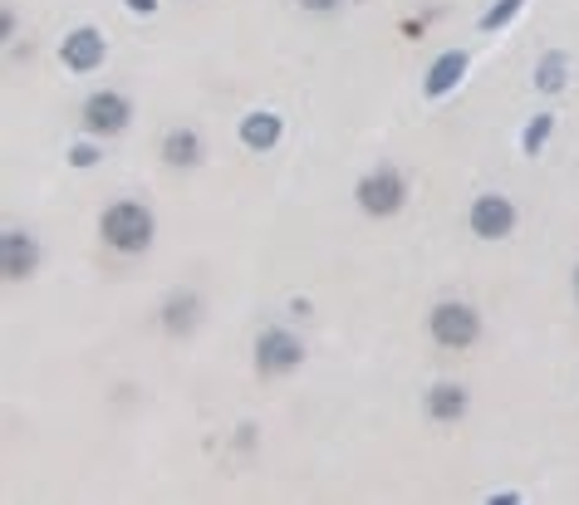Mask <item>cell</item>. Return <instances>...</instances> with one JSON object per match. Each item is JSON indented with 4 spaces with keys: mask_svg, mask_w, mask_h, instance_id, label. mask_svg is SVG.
<instances>
[{
    "mask_svg": "<svg viewBox=\"0 0 579 505\" xmlns=\"http://www.w3.org/2000/svg\"><path fill=\"white\" fill-rule=\"evenodd\" d=\"M300 359H304V344L294 339V334H286V329H266L256 339V368L266 378L294 373V368H300Z\"/></svg>",
    "mask_w": 579,
    "mask_h": 505,
    "instance_id": "cell-4",
    "label": "cell"
},
{
    "mask_svg": "<svg viewBox=\"0 0 579 505\" xmlns=\"http://www.w3.org/2000/svg\"><path fill=\"white\" fill-rule=\"evenodd\" d=\"M461 74H467V55H461V49H447V55H437L433 69H427L423 93L427 99H447V93L461 83Z\"/></svg>",
    "mask_w": 579,
    "mask_h": 505,
    "instance_id": "cell-9",
    "label": "cell"
},
{
    "mask_svg": "<svg viewBox=\"0 0 579 505\" xmlns=\"http://www.w3.org/2000/svg\"><path fill=\"white\" fill-rule=\"evenodd\" d=\"M0 35H15V10H0Z\"/></svg>",
    "mask_w": 579,
    "mask_h": 505,
    "instance_id": "cell-19",
    "label": "cell"
},
{
    "mask_svg": "<svg viewBox=\"0 0 579 505\" xmlns=\"http://www.w3.org/2000/svg\"><path fill=\"white\" fill-rule=\"evenodd\" d=\"M123 5H129L133 15H153V10H157V0H123Z\"/></svg>",
    "mask_w": 579,
    "mask_h": 505,
    "instance_id": "cell-18",
    "label": "cell"
},
{
    "mask_svg": "<svg viewBox=\"0 0 579 505\" xmlns=\"http://www.w3.org/2000/svg\"><path fill=\"white\" fill-rule=\"evenodd\" d=\"M511 226H515V206L506 197H477V202H471V231H477L481 240L511 236Z\"/></svg>",
    "mask_w": 579,
    "mask_h": 505,
    "instance_id": "cell-7",
    "label": "cell"
},
{
    "mask_svg": "<svg viewBox=\"0 0 579 505\" xmlns=\"http://www.w3.org/2000/svg\"><path fill=\"white\" fill-rule=\"evenodd\" d=\"M133 119V103L123 99V93H93L89 103H83V128L93 133V138H119L123 128H129Z\"/></svg>",
    "mask_w": 579,
    "mask_h": 505,
    "instance_id": "cell-5",
    "label": "cell"
},
{
    "mask_svg": "<svg viewBox=\"0 0 579 505\" xmlns=\"http://www.w3.org/2000/svg\"><path fill=\"white\" fill-rule=\"evenodd\" d=\"M550 133H555V119H550V113L531 119V128H525V138H521V153H525V157H535L545 143H550Z\"/></svg>",
    "mask_w": 579,
    "mask_h": 505,
    "instance_id": "cell-16",
    "label": "cell"
},
{
    "mask_svg": "<svg viewBox=\"0 0 579 505\" xmlns=\"http://www.w3.org/2000/svg\"><path fill=\"white\" fill-rule=\"evenodd\" d=\"M163 162H172V167H197V162H202V138H197L192 128L167 133V138H163Z\"/></svg>",
    "mask_w": 579,
    "mask_h": 505,
    "instance_id": "cell-12",
    "label": "cell"
},
{
    "mask_svg": "<svg viewBox=\"0 0 579 505\" xmlns=\"http://www.w3.org/2000/svg\"><path fill=\"white\" fill-rule=\"evenodd\" d=\"M280 133H286L280 113H246V119H241V143H246L250 153H270V147L280 143Z\"/></svg>",
    "mask_w": 579,
    "mask_h": 505,
    "instance_id": "cell-10",
    "label": "cell"
},
{
    "mask_svg": "<svg viewBox=\"0 0 579 505\" xmlns=\"http://www.w3.org/2000/svg\"><path fill=\"white\" fill-rule=\"evenodd\" d=\"M521 5L525 0H497V5L487 10V15H481V30H487V35H497V30H506L515 15H521Z\"/></svg>",
    "mask_w": 579,
    "mask_h": 505,
    "instance_id": "cell-15",
    "label": "cell"
},
{
    "mask_svg": "<svg viewBox=\"0 0 579 505\" xmlns=\"http://www.w3.org/2000/svg\"><path fill=\"white\" fill-rule=\"evenodd\" d=\"M427 413H433L437 423H461V413H467V388L461 383H433V393H427Z\"/></svg>",
    "mask_w": 579,
    "mask_h": 505,
    "instance_id": "cell-11",
    "label": "cell"
},
{
    "mask_svg": "<svg viewBox=\"0 0 579 505\" xmlns=\"http://www.w3.org/2000/svg\"><path fill=\"white\" fill-rule=\"evenodd\" d=\"M300 5H304V10H320V15H324V10H334V5H344V0H300Z\"/></svg>",
    "mask_w": 579,
    "mask_h": 505,
    "instance_id": "cell-20",
    "label": "cell"
},
{
    "mask_svg": "<svg viewBox=\"0 0 579 505\" xmlns=\"http://www.w3.org/2000/svg\"><path fill=\"white\" fill-rule=\"evenodd\" d=\"M0 266H5V280H30V270L40 266V246L25 231H5V240H0Z\"/></svg>",
    "mask_w": 579,
    "mask_h": 505,
    "instance_id": "cell-8",
    "label": "cell"
},
{
    "mask_svg": "<svg viewBox=\"0 0 579 505\" xmlns=\"http://www.w3.org/2000/svg\"><path fill=\"white\" fill-rule=\"evenodd\" d=\"M427 329H433V339L442 349H471L481 334V319L471 304H457V300H442L433 310V319H427Z\"/></svg>",
    "mask_w": 579,
    "mask_h": 505,
    "instance_id": "cell-2",
    "label": "cell"
},
{
    "mask_svg": "<svg viewBox=\"0 0 579 505\" xmlns=\"http://www.w3.org/2000/svg\"><path fill=\"white\" fill-rule=\"evenodd\" d=\"M103 55H109V45H103V35L93 25L69 30V40L59 45V59H65L69 74H93V69L103 65Z\"/></svg>",
    "mask_w": 579,
    "mask_h": 505,
    "instance_id": "cell-6",
    "label": "cell"
},
{
    "mask_svg": "<svg viewBox=\"0 0 579 505\" xmlns=\"http://www.w3.org/2000/svg\"><path fill=\"white\" fill-rule=\"evenodd\" d=\"M103 240H109L119 256H138L153 246V216L138 202H119L103 212Z\"/></svg>",
    "mask_w": 579,
    "mask_h": 505,
    "instance_id": "cell-1",
    "label": "cell"
},
{
    "mask_svg": "<svg viewBox=\"0 0 579 505\" xmlns=\"http://www.w3.org/2000/svg\"><path fill=\"white\" fill-rule=\"evenodd\" d=\"M69 162H74V167H93V162H99V147H89V143L69 147Z\"/></svg>",
    "mask_w": 579,
    "mask_h": 505,
    "instance_id": "cell-17",
    "label": "cell"
},
{
    "mask_svg": "<svg viewBox=\"0 0 579 505\" xmlns=\"http://www.w3.org/2000/svg\"><path fill=\"white\" fill-rule=\"evenodd\" d=\"M565 69H570V59H565L560 49H550V55L541 59V69H535V89L560 93V89H565Z\"/></svg>",
    "mask_w": 579,
    "mask_h": 505,
    "instance_id": "cell-14",
    "label": "cell"
},
{
    "mask_svg": "<svg viewBox=\"0 0 579 505\" xmlns=\"http://www.w3.org/2000/svg\"><path fill=\"white\" fill-rule=\"evenodd\" d=\"M354 197H359V206L368 216H393L398 206L408 202V182H403V172H393V167H378V172L364 177Z\"/></svg>",
    "mask_w": 579,
    "mask_h": 505,
    "instance_id": "cell-3",
    "label": "cell"
},
{
    "mask_svg": "<svg viewBox=\"0 0 579 505\" xmlns=\"http://www.w3.org/2000/svg\"><path fill=\"white\" fill-rule=\"evenodd\" d=\"M575 294H579V276H575Z\"/></svg>",
    "mask_w": 579,
    "mask_h": 505,
    "instance_id": "cell-21",
    "label": "cell"
},
{
    "mask_svg": "<svg viewBox=\"0 0 579 505\" xmlns=\"http://www.w3.org/2000/svg\"><path fill=\"white\" fill-rule=\"evenodd\" d=\"M197 314H202V300H197V294H172V300L163 304V329L187 334L197 324Z\"/></svg>",
    "mask_w": 579,
    "mask_h": 505,
    "instance_id": "cell-13",
    "label": "cell"
}]
</instances>
